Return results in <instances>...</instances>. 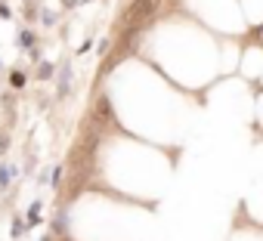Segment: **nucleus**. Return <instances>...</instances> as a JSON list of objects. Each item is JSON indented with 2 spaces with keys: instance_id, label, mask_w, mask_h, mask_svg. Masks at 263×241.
<instances>
[{
  "instance_id": "nucleus-10",
  "label": "nucleus",
  "mask_w": 263,
  "mask_h": 241,
  "mask_svg": "<svg viewBox=\"0 0 263 241\" xmlns=\"http://www.w3.org/2000/svg\"><path fill=\"white\" fill-rule=\"evenodd\" d=\"M59 241H71V238H59Z\"/></svg>"
},
{
  "instance_id": "nucleus-7",
  "label": "nucleus",
  "mask_w": 263,
  "mask_h": 241,
  "mask_svg": "<svg viewBox=\"0 0 263 241\" xmlns=\"http://www.w3.org/2000/svg\"><path fill=\"white\" fill-rule=\"evenodd\" d=\"M19 44H22V47H31V44H34V37L25 31V34H19Z\"/></svg>"
},
{
  "instance_id": "nucleus-5",
  "label": "nucleus",
  "mask_w": 263,
  "mask_h": 241,
  "mask_svg": "<svg viewBox=\"0 0 263 241\" xmlns=\"http://www.w3.org/2000/svg\"><path fill=\"white\" fill-rule=\"evenodd\" d=\"M68 93V65L62 68V84H59V96H65Z\"/></svg>"
},
{
  "instance_id": "nucleus-1",
  "label": "nucleus",
  "mask_w": 263,
  "mask_h": 241,
  "mask_svg": "<svg viewBox=\"0 0 263 241\" xmlns=\"http://www.w3.org/2000/svg\"><path fill=\"white\" fill-rule=\"evenodd\" d=\"M158 13V0H133V4L121 13V28H142L149 19Z\"/></svg>"
},
{
  "instance_id": "nucleus-3",
  "label": "nucleus",
  "mask_w": 263,
  "mask_h": 241,
  "mask_svg": "<svg viewBox=\"0 0 263 241\" xmlns=\"http://www.w3.org/2000/svg\"><path fill=\"white\" fill-rule=\"evenodd\" d=\"M10 173H13V167H10V164L0 167V189H7V186H10Z\"/></svg>"
},
{
  "instance_id": "nucleus-6",
  "label": "nucleus",
  "mask_w": 263,
  "mask_h": 241,
  "mask_svg": "<svg viewBox=\"0 0 263 241\" xmlns=\"http://www.w3.org/2000/svg\"><path fill=\"white\" fill-rule=\"evenodd\" d=\"M10 148V133H0V155H7Z\"/></svg>"
},
{
  "instance_id": "nucleus-9",
  "label": "nucleus",
  "mask_w": 263,
  "mask_h": 241,
  "mask_svg": "<svg viewBox=\"0 0 263 241\" xmlns=\"http://www.w3.org/2000/svg\"><path fill=\"white\" fill-rule=\"evenodd\" d=\"M0 19H10V10L7 7H0Z\"/></svg>"
},
{
  "instance_id": "nucleus-2",
  "label": "nucleus",
  "mask_w": 263,
  "mask_h": 241,
  "mask_svg": "<svg viewBox=\"0 0 263 241\" xmlns=\"http://www.w3.org/2000/svg\"><path fill=\"white\" fill-rule=\"evenodd\" d=\"M93 117H99V120H111V105H108V99H105V96L96 102V108H93Z\"/></svg>"
},
{
  "instance_id": "nucleus-4",
  "label": "nucleus",
  "mask_w": 263,
  "mask_h": 241,
  "mask_svg": "<svg viewBox=\"0 0 263 241\" xmlns=\"http://www.w3.org/2000/svg\"><path fill=\"white\" fill-rule=\"evenodd\" d=\"M10 84H13L16 90H22V87H25V74H22V71H13V74H10Z\"/></svg>"
},
{
  "instance_id": "nucleus-8",
  "label": "nucleus",
  "mask_w": 263,
  "mask_h": 241,
  "mask_svg": "<svg viewBox=\"0 0 263 241\" xmlns=\"http://www.w3.org/2000/svg\"><path fill=\"white\" fill-rule=\"evenodd\" d=\"M22 232H25V223H22V220H16V223H13V235H16V238H19V235H22Z\"/></svg>"
}]
</instances>
